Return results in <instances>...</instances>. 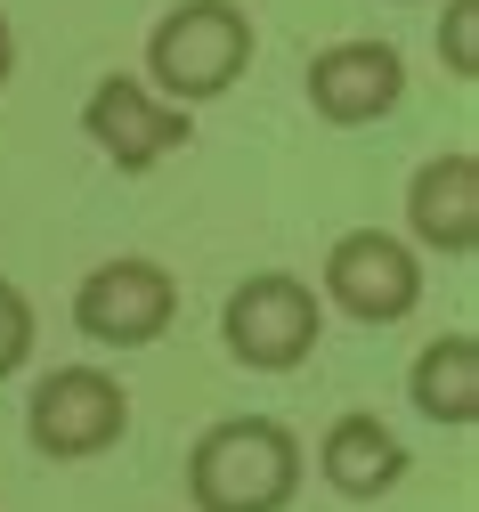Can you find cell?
Segmentation results:
<instances>
[{"label":"cell","mask_w":479,"mask_h":512,"mask_svg":"<svg viewBox=\"0 0 479 512\" xmlns=\"http://www.w3.org/2000/svg\"><path fill=\"white\" fill-rule=\"evenodd\" d=\"M195 512H285L301 496V439L277 415H228L187 447Z\"/></svg>","instance_id":"1"},{"label":"cell","mask_w":479,"mask_h":512,"mask_svg":"<svg viewBox=\"0 0 479 512\" xmlns=\"http://www.w3.org/2000/svg\"><path fill=\"white\" fill-rule=\"evenodd\" d=\"M252 49L260 41H252V17L236 0H179L147 33V90L171 106H212L244 82Z\"/></svg>","instance_id":"2"},{"label":"cell","mask_w":479,"mask_h":512,"mask_svg":"<svg viewBox=\"0 0 479 512\" xmlns=\"http://www.w3.org/2000/svg\"><path fill=\"white\" fill-rule=\"evenodd\" d=\"M220 334H228V358L252 366V374H293L309 366V350L325 342V293L293 269H260L228 293L220 309Z\"/></svg>","instance_id":"3"},{"label":"cell","mask_w":479,"mask_h":512,"mask_svg":"<svg viewBox=\"0 0 479 512\" xmlns=\"http://www.w3.org/2000/svg\"><path fill=\"white\" fill-rule=\"evenodd\" d=\"M130 431V391L106 366H49L25 399V439L49 464H90Z\"/></svg>","instance_id":"4"},{"label":"cell","mask_w":479,"mask_h":512,"mask_svg":"<svg viewBox=\"0 0 479 512\" xmlns=\"http://www.w3.org/2000/svg\"><path fill=\"white\" fill-rule=\"evenodd\" d=\"M171 317H179V277L163 261H139V252H122L74 285V334L98 350H147L171 334Z\"/></svg>","instance_id":"5"},{"label":"cell","mask_w":479,"mask_h":512,"mask_svg":"<svg viewBox=\"0 0 479 512\" xmlns=\"http://www.w3.org/2000/svg\"><path fill=\"white\" fill-rule=\"evenodd\" d=\"M325 301L341 317H358V326H398V317H415V301H423L415 244L390 236V228L333 236V252H325Z\"/></svg>","instance_id":"6"},{"label":"cell","mask_w":479,"mask_h":512,"mask_svg":"<svg viewBox=\"0 0 479 512\" xmlns=\"http://www.w3.org/2000/svg\"><path fill=\"white\" fill-rule=\"evenodd\" d=\"M82 139L114 163V171H155L171 147H187V106L155 98L139 74H106L90 98H82Z\"/></svg>","instance_id":"7"},{"label":"cell","mask_w":479,"mask_h":512,"mask_svg":"<svg viewBox=\"0 0 479 512\" xmlns=\"http://www.w3.org/2000/svg\"><path fill=\"white\" fill-rule=\"evenodd\" d=\"M301 90H309L317 122H333V131H366V122H382L406 98V57L390 41H325L309 57Z\"/></svg>","instance_id":"8"},{"label":"cell","mask_w":479,"mask_h":512,"mask_svg":"<svg viewBox=\"0 0 479 512\" xmlns=\"http://www.w3.org/2000/svg\"><path fill=\"white\" fill-rule=\"evenodd\" d=\"M406 236L423 252H447V261L479 252V155L471 147H447L406 179Z\"/></svg>","instance_id":"9"},{"label":"cell","mask_w":479,"mask_h":512,"mask_svg":"<svg viewBox=\"0 0 479 512\" xmlns=\"http://www.w3.org/2000/svg\"><path fill=\"white\" fill-rule=\"evenodd\" d=\"M317 472L333 496H350V504H374L406 480V447L382 415H341L325 439H317Z\"/></svg>","instance_id":"10"},{"label":"cell","mask_w":479,"mask_h":512,"mask_svg":"<svg viewBox=\"0 0 479 512\" xmlns=\"http://www.w3.org/2000/svg\"><path fill=\"white\" fill-rule=\"evenodd\" d=\"M406 399H415V415L439 423V431H471L479 423V342L471 334L423 342L415 366H406Z\"/></svg>","instance_id":"11"},{"label":"cell","mask_w":479,"mask_h":512,"mask_svg":"<svg viewBox=\"0 0 479 512\" xmlns=\"http://www.w3.org/2000/svg\"><path fill=\"white\" fill-rule=\"evenodd\" d=\"M439 57L455 82H479V0H447L439 9Z\"/></svg>","instance_id":"12"},{"label":"cell","mask_w":479,"mask_h":512,"mask_svg":"<svg viewBox=\"0 0 479 512\" xmlns=\"http://www.w3.org/2000/svg\"><path fill=\"white\" fill-rule=\"evenodd\" d=\"M25 358H33V301L0 277V382H9Z\"/></svg>","instance_id":"13"},{"label":"cell","mask_w":479,"mask_h":512,"mask_svg":"<svg viewBox=\"0 0 479 512\" xmlns=\"http://www.w3.org/2000/svg\"><path fill=\"white\" fill-rule=\"evenodd\" d=\"M9 74H17V25L0 17V90H9Z\"/></svg>","instance_id":"14"}]
</instances>
